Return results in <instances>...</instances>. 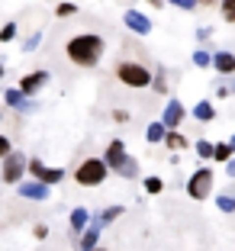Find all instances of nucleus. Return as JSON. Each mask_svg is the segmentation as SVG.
Here are the masks:
<instances>
[{"label": "nucleus", "mask_w": 235, "mask_h": 251, "mask_svg": "<svg viewBox=\"0 0 235 251\" xmlns=\"http://www.w3.org/2000/svg\"><path fill=\"white\" fill-rule=\"evenodd\" d=\"M100 229H103L100 222H90L87 229L81 232V238H78V248H81V251H94L97 248V238H100Z\"/></svg>", "instance_id": "nucleus-12"}, {"label": "nucleus", "mask_w": 235, "mask_h": 251, "mask_svg": "<svg viewBox=\"0 0 235 251\" xmlns=\"http://www.w3.org/2000/svg\"><path fill=\"white\" fill-rule=\"evenodd\" d=\"M171 7H181V10H197L200 0H168Z\"/></svg>", "instance_id": "nucleus-29"}, {"label": "nucleus", "mask_w": 235, "mask_h": 251, "mask_svg": "<svg viewBox=\"0 0 235 251\" xmlns=\"http://www.w3.org/2000/svg\"><path fill=\"white\" fill-rule=\"evenodd\" d=\"M26 161H29L26 155H20V151H10L7 161H3V171H0V180H7V184H20L23 171H26Z\"/></svg>", "instance_id": "nucleus-7"}, {"label": "nucleus", "mask_w": 235, "mask_h": 251, "mask_svg": "<svg viewBox=\"0 0 235 251\" xmlns=\"http://www.w3.org/2000/svg\"><path fill=\"white\" fill-rule=\"evenodd\" d=\"M213 187H216L213 168H197L190 174V180H187V197L190 200H206L209 193H213Z\"/></svg>", "instance_id": "nucleus-5"}, {"label": "nucleus", "mask_w": 235, "mask_h": 251, "mask_svg": "<svg viewBox=\"0 0 235 251\" xmlns=\"http://www.w3.org/2000/svg\"><path fill=\"white\" fill-rule=\"evenodd\" d=\"M226 171H229V177H235V158H229V161H226Z\"/></svg>", "instance_id": "nucleus-36"}, {"label": "nucleus", "mask_w": 235, "mask_h": 251, "mask_svg": "<svg viewBox=\"0 0 235 251\" xmlns=\"http://www.w3.org/2000/svg\"><path fill=\"white\" fill-rule=\"evenodd\" d=\"M209 65H213L219 74H226V77H229V74H235V55L232 52H216Z\"/></svg>", "instance_id": "nucleus-13"}, {"label": "nucleus", "mask_w": 235, "mask_h": 251, "mask_svg": "<svg viewBox=\"0 0 235 251\" xmlns=\"http://www.w3.org/2000/svg\"><path fill=\"white\" fill-rule=\"evenodd\" d=\"M209 61H213V55L206 52V49H197V52H193V65L197 68H209Z\"/></svg>", "instance_id": "nucleus-22"}, {"label": "nucleus", "mask_w": 235, "mask_h": 251, "mask_svg": "<svg viewBox=\"0 0 235 251\" xmlns=\"http://www.w3.org/2000/svg\"><path fill=\"white\" fill-rule=\"evenodd\" d=\"M3 103L10 106V110H20V113H32L36 110V100H29V97H23L20 90H3Z\"/></svg>", "instance_id": "nucleus-11"}, {"label": "nucleus", "mask_w": 235, "mask_h": 251, "mask_svg": "<svg viewBox=\"0 0 235 251\" xmlns=\"http://www.w3.org/2000/svg\"><path fill=\"white\" fill-rule=\"evenodd\" d=\"M222 20L235 23V0H222Z\"/></svg>", "instance_id": "nucleus-26"}, {"label": "nucleus", "mask_w": 235, "mask_h": 251, "mask_svg": "<svg viewBox=\"0 0 235 251\" xmlns=\"http://www.w3.org/2000/svg\"><path fill=\"white\" fill-rule=\"evenodd\" d=\"M94 251H106V248H94Z\"/></svg>", "instance_id": "nucleus-40"}, {"label": "nucleus", "mask_w": 235, "mask_h": 251, "mask_svg": "<svg viewBox=\"0 0 235 251\" xmlns=\"http://www.w3.org/2000/svg\"><path fill=\"white\" fill-rule=\"evenodd\" d=\"M116 81L119 84H126V87H132V90H142V87H148L152 84V71H148L142 61H116Z\"/></svg>", "instance_id": "nucleus-3"}, {"label": "nucleus", "mask_w": 235, "mask_h": 251, "mask_svg": "<svg viewBox=\"0 0 235 251\" xmlns=\"http://www.w3.org/2000/svg\"><path fill=\"white\" fill-rule=\"evenodd\" d=\"M32 235H36V238H45V235H49V226H42V222H39L36 229H32Z\"/></svg>", "instance_id": "nucleus-34"}, {"label": "nucleus", "mask_w": 235, "mask_h": 251, "mask_svg": "<svg viewBox=\"0 0 235 251\" xmlns=\"http://www.w3.org/2000/svg\"><path fill=\"white\" fill-rule=\"evenodd\" d=\"M148 87H152L155 94H168V77H164V71H158V74H155Z\"/></svg>", "instance_id": "nucleus-20"}, {"label": "nucleus", "mask_w": 235, "mask_h": 251, "mask_svg": "<svg viewBox=\"0 0 235 251\" xmlns=\"http://www.w3.org/2000/svg\"><path fill=\"white\" fill-rule=\"evenodd\" d=\"M148 3H152V7H164V0H148Z\"/></svg>", "instance_id": "nucleus-37"}, {"label": "nucleus", "mask_w": 235, "mask_h": 251, "mask_svg": "<svg viewBox=\"0 0 235 251\" xmlns=\"http://www.w3.org/2000/svg\"><path fill=\"white\" fill-rule=\"evenodd\" d=\"M216 206H219L222 213H235V200L232 197H216Z\"/></svg>", "instance_id": "nucleus-27"}, {"label": "nucleus", "mask_w": 235, "mask_h": 251, "mask_svg": "<svg viewBox=\"0 0 235 251\" xmlns=\"http://www.w3.org/2000/svg\"><path fill=\"white\" fill-rule=\"evenodd\" d=\"M87 226H90V213H87L84 206H81V209H74V213H71V232H74V235H81Z\"/></svg>", "instance_id": "nucleus-15"}, {"label": "nucleus", "mask_w": 235, "mask_h": 251, "mask_svg": "<svg viewBox=\"0 0 235 251\" xmlns=\"http://www.w3.org/2000/svg\"><path fill=\"white\" fill-rule=\"evenodd\" d=\"M123 20H126V26H129L135 36H148V32H152V20H148L145 13H139V10H126Z\"/></svg>", "instance_id": "nucleus-10"}, {"label": "nucleus", "mask_w": 235, "mask_h": 251, "mask_svg": "<svg viewBox=\"0 0 235 251\" xmlns=\"http://www.w3.org/2000/svg\"><path fill=\"white\" fill-rule=\"evenodd\" d=\"M55 13H58V16H74V13H78V3H68V0H65V3L55 7Z\"/></svg>", "instance_id": "nucleus-28"}, {"label": "nucleus", "mask_w": 235, "mask_h": 251, "mask_svg": "<svg viewBox=\"0 0 235 251\" xmlns=\"http://www.w3.org/2000/svg\"><path fill=\"white\" fill-rule=\"evenodd\" d=\"M181 119H184V106H181V100H168V106H164L161 119H158V123L164 126V132L177 129V126H181Z\"/></svg>", "instance_id": "nucleus-9"}, {"label": "nucleus", "mask_w": 235, "mask_h": 251, "mask_svg": "<svg viewBox=\"0 0 235 251\" xmlns=\"http://www.w3.org/2000/svg\"><path fill=\"white\" fill-rule=\"evenodd\" d=\"M20 197H26V200H49V187H42V184H36V180H29V184H23V187H20Z\"/></svg>", "instance_id": "nucleus-14"}, {"label": "nucleus", "mask_w": 235, "mask_h": 251, "mask_svg": "<svg viewBox=\"0 0 235 251\" xmlns=\"http://www.w3.org/2000/svg\"><path fill=\"white\" fill-rule=\"evenodd\" d=\"M229 148H232V151H235V135H232V139H229Z\"/></svg>", "instance_id": "nucleus-38"}, {"label": "nucleus", "mask_w": 235, "mask_h": 251, "mask_svg": "<svg viewBox=\"0 0 235 251\" xmlns=\"http://www.w3.org/2000/svg\"><path fill=\"white\" fill-rule=\"evenodd\" d=\"M229 94H235V81H222L219 84V97H229Z\"/></svg>", "instance_id": "nucleus-31"}, {"label": "nucleus", "mask_w": 235, "mask_h": 251, "mask_svg": "<svg viewBox=\"0 0 235 251\" xmlns=\"http://www.w3.org/2000/svg\"><path fill=\"white\" fill-rule=\"evenodd\" d=\"M26 171L32 174V180L42 187H52V184H61V177H65V171L61 168H49V164H42L39 158H32V161H26Z\"/></svg>", "instance_id": "nucleus-6"}, {"label": "nucleus", "mask_w": 235, "mask_h": 251, "mask_svg": "<svg viewBox=\"0 0 235 251\" xmlns=\"http://www.w3.org/2000/svg\"><path fill=\"white\" fill-rule=\"evenodd\" d=\"M100 161L106 164V171H113V174H119V177H126V180H132L135 174H139V161H135L132 155H126L123 139H113L110 145H106V155H103Z\"/></svg>", "instance_id": "nucleus-2"}, {"label": "nucleus", "mask_w": 235, "mask_h": 251, "mask_svg": "<svg viewBox=\"0 0 235 251\" xmlns=\"http://www.w3.org/2000/svg\"><path fill=\"white\" fill-rule=\"evenodd\" d=\"M113 119H116V123H129V113H126V110H116V113H113Z\"/></svg>", "instance_id": "nucleus-35"}, {"label": "nucleus", "mask_w": 235, "mask_h": 251, "mask_svg": "<svg viewBox=\"0 0 235 251\" xmlns=\"http://www.w3.org/2000/svg\"><path fill=\"white\" fill-rule=\"evenodd\" d=\"M16 39V23H3L0 26V42H13Z\"/></svg>", "instance_id": "nucleus-23"}, {"label": "nucleus", "mask_w": 235, "mask_h": 251, "mask_svg": "<svg viewBox=\"0 0 235 251\" xmlns=\"http://www.w3.org/2000/svg\"><path fill=\"white\" fill-rule=\"evenodd\" d=\"M145 139L152 142V145H158V142H164V126H161V123H152V126L145 129Z\"/></svg>", "instance_id": "nucleus-19"}, {"label": "nucleus", "mask_w": 235, "mask_h": 251, "mask_svg": "<svg viewBox=\"0 0 235 251\" xmlns=\"http://www.w3.org/2000/svg\"><path fill=\"white\" fill-rule=\"evenodd\" d=\"M213 116H216V110H213L209 100H200V103L193 106V119H200V123H209Z\"/></svg>", "instance_id": "nucleus-17"}, {"label": "nucleus", "mask_w": 235, "mask_h": 251, "mask_svg": "<svg viewBox=\"0 0 235 251\" xmlns=\"http://www.w3.org/2000/svg\"><path fill=\"white\" fill-rule=\"evenodd\" d=\"M10 151H13V148H10V139H7V135H0V158H7Z\"/></svg>", "instance_id": "nucleus-32"}, {"label": "nucleus", "mask_w": 235, "mask_h": 251, "mask_svg": "<svg viewBox=\"0 0 235 251\" xmlns=\"http://www.w3.org/2000/svg\"><path fill=\"white\" fill-rule=\"evenodd\" d=\"M106 52V42L97 32H78L65 42V58L71 61L74 68H97Z\"/></svg>", "instance_id": "nucleus-1"}, {"label": "nucleus", "mask_w": 235, "mask_h": 251, "mask_svg": "<svg viewBox=\"0 0 235 251\" xmlns=\"http://www.w3.org/2000/svg\"><path fill=\"white\" fill-rule=\"evenodd\" d=\"M209 36H213V29H209V26H203V29H197V39H200V42H209Z\"/></svg>", "instance_id": "nucleus-33"}, {"label": "nucleus", "mask_w": 235, "mask_h": 251, "mask_svg": "<svg viewBox=\"0 0 235 251\" xmlns=\"http://www.w3.org/2000/svg\"><path fill=\"white\" fill-rule=\"evenodd\" d=\"M123 213H126V209L119 206V203H116V206H106V209L100 213V219H97V222H100V226H110V222H116Z\"/></svg>", "instance_id": "nucleus-18"}, {"label": "nucleus", "mask_w": 235, "mask_h": 251, "mask_svg": "<svg viewBox=\"0 0 235 251\" xmlns=\"http://www.w3.org/2000/svg\"><path fill=\"white\" fill-rule=\"evenodd\" d=\"M45 84H49V71H32V74H23V77H20V87H16V90L32 100V94H39Z\"/></svg>", "instance_id": "nucleus-8"}, {"label": "nucleus", "mask_w": 235, "mask_h": 251, "mask_svg": "<svg viewBox=\"0 0 235 251\" xmlns=\"http://www.w3.org/2000/svg\"><path fill=\"white\" fill-rule=\"evenodd\" d=\"M164 145H168L171 151H184L187 148V135H181L177 129H171V132H164Z\"/></svg>", "instance_id": "nucleus-16"}, {"label": "nucleus", "mask_w": 235, "mask_h": 251, "mask_svg": "<svg viewBox=\"0 0 235 251\" xmlns=\"http://www.w3.org/2000/svg\"><path fill=\"white\" fill-rule=\"evenodd\" d=\"M0 77H3V65H0Z\"/></svg>", "instance_id": "nucleus-39"}, {"label": "nucleus", "mask_w": 235, "mask_h": 251, "mask_svg": "<svg viewBox=\"0 0 235 251\" xmlns=\"http://www.w3.org/2000/svg\"><path fill=\"white\" fill-rule=\"evenodd\" d=\"M193 151H197V155L203 158V161H209V158H213V142H206V139H200L197 145H193Z\"/></svg>", "instance_id": "nucleus-21"}, {"label": "nucleus", "mask_w": 235, "mask_h": 251, "mask_svg": "<svg viewBox=\"0 0 235 251\" xmlns=\"http://www.w3.org/2000/svg\"><path fill=\"white\" fill-rule=\"evenodd\" d=\"M106 164L100 161V158H84L78 168H74V180H78V187H100L103 180H106Z\"/></svg>", "instance_id": "nucleus-4"}, {"label": "nucleus", "mask_w": 235, "mask_h": 251, "mask_svg": "<svg viewBox=\"0 0 235 251\" xmlns=\"http://www.w3.org/2000/svg\"><path fill=\"white\" fill-rule=\"evenodd\" d=\"M39 42H42V32H32V36L26 39V42H23V49H26V52H32V49H36Z\"/></svg>", "instance_id": "nucleus-30"}, {"label": "nucleus", "mask_w": 235, "mask_h": 251, "mask_svg": "<svg viewBox=\"0 0 235 251\" xmlns=\"http://www.w3.org/2000/svg\"><path fill=\"white\" fill-rule=\"evenodd\" d=\"M232 200H235V197H232Z\"/></svg>", "instance_id": "nucleus-41"}, {"label": "nucleus", "mask_w": 235, "mask_h": 251, "mask_svg": "<svg viewBox=\"0 0 235 251\" xmlns=\"http://www.w3.org/2000/svg\"><path fill=\"white\" fill-rule=\"evenodd\" d=\"M161 187H164V180L161 177H145V193H161Z\"/></svg>", "instance_id": "nucleus-24"}, {"label": "nucleus", "mask_w": 235, "mask_h": 251, "mask_svg": "<svg viewBox=\"0 0 235 251\" xmlns=\"http://www.w3.org/2000/svg\"><path fill=\"white\" fill-rule=\"evenodd\" d=\"M213 158L216 161H229V158H232V148L229 145H213Z\"/></svg>", "instance_id": "nucleus-25"}]
</instances>
